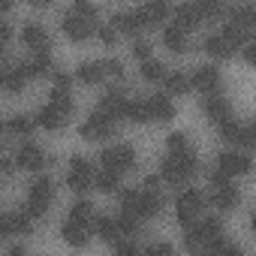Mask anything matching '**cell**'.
<instances>
[{
    "label": "cell",
    "mask_w": 256,
    "mask_h": 256,
    "mask_svg": "<svg viewBox=\"0 0 256 256\" xmlns=\"http://www.w3.org/2000/svg\"><path fill=\"white\" fill-rule=\"evenodd\" d=\"M118 226H120V238H136L139 229H142V217L120 211V214H118Z\"/></svg>",
    "instance_id": "74e56055"
},
{
    "label": "cell",
    "mask_w": 256,
    "mask_h": 256,
    "mask_svg": "<svg viewBox=\"0 0 256 256\" xmlns=\"http://www.w3.org/2000/svg\"><path fill=\"white\" fill-rule=\"evenodd\" d=\"M94 178H96V172H94L90 160L82 157V154H72V157H70V172H66L70 190H72V193H88V190L94 187Z\"/></svg>",
    "instance_id": "52a82bcc"
},
{
    "label": "cell",
    "mask_w": 256,
    "mask_h": 256,
    "mask_svg": "<svg viewBox=\"0 0 256 256\" xmlns=\"http://www.w3.org/2000/svg\"><path fill=\"white\" fill-rule=\"evenodd\" d=\"M34 118H36V124L42 126V130H52V133H54V130H64V124H66V114H64V112H58V108H54V106H48V102H46Z\"/></svg>",
    "instance_id": "cb8c5ba5"
},
{
    "label": "cell",
    "mask_w": 256,
    "mask_h": 256,
    "mask_svg": "<svg viewBox=\"0 0 256 256\" xmlns=\"http://www.w3.org/2000/svg\"><path fill=\"white\" fill-rule=\"evenodd\" d=\"M24 82H28L24 60H18V64H10V60H6V66H4V88H6L10 94H22V90H24Z\"/></svg>",
    "instance_id": "7402d4cb"
},
{
    "label": "cell",
    "mask_w": 256,
    "mask_h": 256,
    "mask_svg": "<svg viewBox=\"0 0 256 256\" xmlns=\"http://www.w3.org/2000/svg\"><path fill=\"white\" fill-rule=\"evenodd\" d=\"M163 46H166L169 52H175V54H184V52H187V30L178 28L175 22L166 24V28H163Z\"/></svg>",
    "instance_id": "d4e9b609"
},
{
    "label": "cell",
    "mask_w": 256,
    "mask_h": 256,
    "mask_svg": "<svg viewBox=\"0 0 256 256\" xmlns=\"http://www.w3.org/2000/svg\"><path fill=\"white\" fill-rule=\"evenodd\" d=\"M202 112H205V118H208L214 126H226L229 120H235V118H232V106H229V100H226L223 94H208V96L202 100Z\"/></svg>",
    "instance_id": "30bf717a"
},
{
    "label": "cell",
    "mask_w": 256,
    "mask_h": 256,
    "mask_svg": "<svg viewBox=\"0 0 256 256\" xmlns=\"http://www.w3.org/2000/svg\"><path fill=\"white\" fill-rule=\"evenodd\" d=\"M22 42H24L28 48H34V54L52 48V36H48V30H46L40 22H24V28H22Z\"/></svg>",
    "instance_id": "9a60e30c"
},
{
    "label": "cell",
    "mask_w": 256,
    "mask_h": 256,
    "mask_svg": "<svg viewBox=\"0 0 256 256\" xmlns=\"http://www.w3.org/2000/svg\"><path fill=\"white\" fill-rule=\"evenodd\" d=\"M54 70H58V66H54V60H52L48 52H36V54H30V58L24 60V72H28V78H40V76H48V78H52Z\"/></svg>",
    "instance_id": "e0dca14e"
},
{
    "label": "cell",
    "mask_w": 256,
    "mask_h": 256,
    "mask_svg": "<svg viewBox=\"0 0 256 256\" xmlns=\"http://www.w3.org/2000/svg\"><path fill=\"white\" fill-rule=\"evenodd\" d=\"M205 253H208V256H247V253H244L241 247H235L229 238H220V241H217L211 250H205Z\"/></svg>",
    "instance_id": "b9f144b4"
},
{
    "label": "cell",
    "mask_w": 256,
    "mask_h": 256,
    "mask_svg": "<svg viewBox=\"0 0 256 256\" xmlns=\"http://www.w3.org/2000/svg\"><path fill=\"white\" fill-rule=\"evenodd\" d=\"M205 202H208V196H205L202 190H196V187H187V190L178 196V202H175V217H178V223H181L184 229H190L193 223H199Z\"/></svg>",
    "instance_id": "277c9868"
},
{
    "label": "cell",
    "mask_w": 256,
    "mask_h": 256,
    "mask_svg": "<svg viewBox=\"0 0 256 256\" xmlns=\"http://www.w3.org/2000/svg\"><path fill=\"white\" fill-rule=\"evenodd\" d=\"M220 136L229 142V145H238L241 148H256V120H229L226 126H220Z\"/></svg>",
    "instance_id": "ba28073f"
},
{
    "label": "cell",
    "mask_w": 256,
    "mask_h": 256,
    "mask_svg": "<svg viewBox=\"0 0 256 256\" xmlns=\"http://www.w3.org/2000/svg\"><path fill=\"white\" fill-rule=\"evenodd\" d=\"M136 12H139L142 28H151V24H160V22L169 18V6H166V4H145V6H139Z\"/></svg>",
    "instance_id": "4dcf8cb0"
},
{
    "label": "cell",
    "mask_w": 256,
    "mask_h": 256,
    "mask_svg": "<svg viewBox=\"0 0 256 256\" xmlns=\"http://www.w3.org/2000/svg\"><path fill=\"white\" fill-rule=\"evenodd\" d=\"M142 78L145 82H166V76H169V70L163 66V60H148V64H142Z\"/></svg>",
    "instance_id": "ab89813d"
},
{
    "label": "cell",
    "mask_w": 256,
    "mask_h": 256,
    "mask_svg": "<svg viewBox=\"0 0 256 256\" xmlns=\"http://www.w3.org/2000/svg\"><path fill=\"white\" fill-rule=\"evenodd\" d=\"M226 184H232V181H229V175H226L223 169H217V166H214V169H211V187H226Z\"/></svg>",
    "instance_id": "816d5d0a"
},
{
    "label": "cell",
    "mask_w": 256,
    "mask_h": 256,
    "mask_svg": "<svg viewBox=\"0 0 256 256\" xmlns=\"http://www.w3.org/2000/svg\"><path fill=\"white\" fill-rule=\"evenodd\" d=\"M10 256H28V250L22 247V244H10V250H6Z\"/></svg>",
    "instance_id": "9f6ffc18"
},
{
    "label": "cell",
    "mask_w": 256,
    "mask_h": 256,
    "mask_svg": "<svg viewBox=\"0 0 256 256\" xmlns=\"http://www.w3.org/2000/svg\"><path fill=\"white\" fill-rule=\"evenodd\" d=\"M52 202H54V181H52L48 175H36V178L30 181V187H28L24 211H28L34 220H40V217L48 214V205H52Z\"/></svg>",
    "instance_id": "3957f363"
},
{
    "label": "cell",
    "mask_w": 256,
    "mask_h": 256,
    "mask_svg": "<svg viewBox=\"0 0 256 256\" xmlns=\"http://www.w3.org/2000/svg\"><path fill=\"white\" fill-rule=\"evenodd\" d=\"M205 52H208L214 60H226V58L235 54V46H232L223 34H211V36H205Z\"/></svg>",
    "instance_id": "484cf974"
},
{
    "label": "cell",
    "mask_w": 256,
    "mask_h": 256,
    "mask_svg": "<svg viewBox=\"0 0 256 256\" xmlns=\"http://www.w3.org/2000/svg\"><path fill=\"white\" fill-rule=\"evenodd\" d=\"M0 229H4V235L6 238H12V235H30L34 232V217L22 208V211H6L4 217H0Z\"/></svg>",
    "instance_id": "4fadbf2b"
},
{
    "label": "cell",
    "mask_w": 256,
    "mask_h": 256,
    "mask_svg": "<svg viewBox=\"0 0 256 256\" xmlns=\"http://www.w3.org/2000/svg\"><path fill=\"white\" fill-rule=\"evenodd\" d=\"M108 24L114 30H120V34H130V36H136L142 30V22H139V12L136 10H118V12H112V22Z\"/></svg>",
    "instance_id": "d6986e66"
},
{
    "label": "cell",
    "mask_w": 256,
    "mask_h": 256,
    "mask_svg": "<svg viewBox=\"0 0 256 256\" xmlns=\"http://www.w3.org/2000/svg\"><path fill=\"white\" fill-rule=\"evenodd\" d=\"M241 58H244V64L256 66V42H247V46L241 48Z\"/></svg>",
    "instance_id": "f5cc1de1"
},
{
    "label": "cell",
    "mask_w": 256,
    "mask_h": 256,
    "mask_svg": "<svg viewBox=\"0 0 256 256\" xmlns=\"http://www.w3.org/2000/svg\"><path fill=\"white\" fill-rule=\"evenodd\" d=\"M36 126H40V124H36V118H30V114H22V112L6 118V133H12V136H22V139H24V136H30V133L36 130Z\"/></svg>",
    "instance_id": "f546056e"
},
{
    "label": "cell",
    "mask_w": 256,
    "mask_h": 256,
    "mask_svg": "<svg viewBox=\"0 0 256 256\" xmlns=\"http://www.w3.org/2000/svg\"><path fill=\"white\" fill-rule=\"evenodd\" d=\"M48 106H54V108H58V112H64L66 118L76 112L72 94H70V90H58V88H52V90H48Z\"/></svg>",
    "instance_id": "d590c367"
},
{
    "label": "cell",
    "mask_w": 256,
    "mask_h": 256,
    "mask_svg": "<svg viewBox=\"0 0 256 256\" xmlns=\"http://www.w3.org/2000/svg\"><path fill=\"white\" fill-rule=\"evenodd\" d=\"M72 10H76L78 16H84V18L96 22V6H94V4H84V0H78V4H72Z\"/></svg>",
    "instance_id": "f907efd6"
},
{
    "label": "cell",
    "mask_w": 256,
    "mask_h": 256,
    "mask_svg": "<svg viewBox=\"0 0 256 256\" xmlns=\"http://www.w3.org/2000/svg\"><path fill=\"white\" fill-rule=\"evenodd\" d=\"M94 184H96L100 193H120V175L112 172V169H96Z\"/></svg>",
    "instance_id": "836d02e7"
},
{
    "label": "cell",
    "mask_w": 256,
    "mask_h": 256,
    "mask_svg": "<svg viewBox=\"0 0 256 256\" xmlns=\"http://www.w3.org/2000/svg\"><path fill=\"white\" fill-rule=\"evenodd\" d=\"M100 166H102V169H112V172H118V175L130 172V169L136 166V151H133V145L118 142V145L102 148V154H100Z\"/></svg>",
    "instance_id": "5b68a950"
},
{
    "label": "cell",
    "mask_w": 256,
    "mask_h": 256,
    "mask_svg": "<svg viewBox=\"0 0 256 256\" xmlns=\"http://www.w3.org/2000/svg\"><path fill=\"white\" fill-rule=\"evenodd\" d=\"M226 18H229V24H235V28L247 30L250 36L256 34V6H253V4H244V6H232V10L226 12Z\"/></svg>",
    "instance_id": "2e32d148"
},
{
    "label": "cell",
    "mask_w": 256,
    "mask_h": 256,
    "mask_svg": "<svg viewBox=\"0 0 256 256\" xmlns=\"http://www.w3.org/2000/svg\"><path fill=\"white\" fill-rule=\"evenodd\" d=\"M199 172V157L196 151L187 154H166V160L160 163V178L172 187H184L193 175Z\"/></svg>",
    "instance_id": "7a4b0ae2"
},
{
    "label": "cell",
    "mask_w": 256,
    "mask_h": 256,
    "mask_svg": "<svg viewBox=\"0 0 256 256\" xmlns=\"http://www.w3.org/2000/svg\"><path fill=\"white\" fill-rule=\"evenodd\" d=\"M211 205L217 208V211H232L235 205H238V190L232 187V184H226V187H211Z\"/></svg>",
    "instance_id": "4316f807"
},
{
    "label": "cell",
    "mask_w": 256,
    "mask_h": 256,
    "mask_svg": "<svg viewBox=\"0 0 256 256\" xmlns=\"http://www.w3.org/2000/svg\"><path fill=\"white\" fill-rule=\"evenodd\" d=\"M112 247H114V256H145V250H139L133 241H118Z\"/></svg>",
    "instance_id": "c3c4849f"
},
{
    "label": "cell",
    "mask_w": 256,
    "mask_h": 256,
    "mask_svg": "<svg viewBox=\"0 0 256 256\" xmlns=\"http://www.w3.org/2000/svg\"><path fill=\"white\" fill-rule=\"evenodd\" d=\"M199 16L202 18H220V16H226V10H223V4H217V0H199Z\"/></svg>",
    "instance_id": "7bdbcfd3"
},
{
    "label": "cell",
    "mask_w": 256,
    "mask_h": 256,
    "mask_svg": "<svg viewBox=\"0 0 256 256\" xmlns=\"http://www.w3.org/2000/svg\"><path fill=\"white\" fill-rule=\"evenodd\" d=\"M94 232L108 241V244H118L120 241V226H118V217H108V214H96L94 220Z\"/></svg>",
    "instance_id": "603a6c76"
},
{
    "label": "cell",
    "mask_w": 256,
    "mask_h": 256,
    "mask_svg": "<svg viewBox=\"0 0 256 256\" xmlns=\"http://www.w3.org/2000/svg\"><path fill=\"white\" fill-rule=\"evenodd\" d=\"M163 84H166V94H172V96H184L193 88L190 72H184V70H169V76H166Z\"/></svg>",
    "instance_id": "1f68e13d"
},
{
    "label": "cell",
    "mask_w": 256,
    "mask_h": 256,
    "mask_svg": "<svg viewBox=\"0 0 256 256\" xmlns=\"http://www.w3.org/2000/svg\"><path fill=\"white\" fill-rule=\"evenodd\" d=\"M60 30L72 40V42H84L88 36H94V30H96V22H90V18H84V16H78L76 10H66L64 16H60Z\"/></svg>",
    "instance_id": "9c48e42d"
},
{
    "label": "cell",
    "mask_w": 256,
    "mask_h": 256,
    "mask_svg": "<svg viewBox=\"0 0 256 256\" xmlns=\"http://www.w3.org/2000/svg\"><path fill=\"white\" fill-rule=\"evenodd\" d=\"M118 202H120V211H126V214H136V217H139L142 190H136V187H120V193H118Z\"/></svg>",
    "instance_id": "e575fe53"
},
{
    "label": "cell",
    "mask_w": 256,
    "mask_h": 256,
    "mask_svg": "<svg viewBox=\"0 0 256 256\" xmlns=\"http://www.w3.org/2000/svg\"><path fill=\"white\" fill-rule=\"evenodd\" d=\"M130 52H133V58H136V60H142V64L154 60V58H151V42H148V40H139V36H136V40H133V46H130Z\"/></svg>",
    "instance_id": "ee69618b"
},
{
    "label": "cell",
    "mask_w": 256,
    "mask_h": 256,
    "mask_svg": "<svg viewBox=\"0 0 256 256\" xmlns=\"http://www.w3.org/2000/svg\"><path fill=\"white\" fill-rule=\"evenodd\" d=\"M16 163H18V169H28V172H42L48 163H52V157H46V151L40 148V145H34V142H24V145H18V154H16Z\"/></svg>",
    "instance_id": "8fae6325"
},
{
    "label": "cell",
    "mask_w": 256,
    "mask_h": 256,
    "mask_svg": "<svg viewBox=\"0 0 256 256\" xmlns=\"http://www.w3.org/2000/svg\"><path fill=\"white\" fill-rule=\"evenodd\" d=\"M12 166H16V160H12V157H4V160H0V169H4V175H10V172H12Z\"/></svg>",
    "instance_id": "11a10c76"
},
{
    "label": "cell",
    "mask_w": 256,
    "mask_h": 256,
    "mask_svg": "<svg viewBox=\"0 0 256 256\" xmlns=\"http://www.w3.org/2000/svg\"><path fill=\"white\" fill-rule=\"evenodd\" d=\"M10 36H12V28H10L6 22H0V42L6 46V42H10Z\"/></svg>",
    "instance_id": "db71d44e"
},
{
    "label": "cell",
    "mask_w": 256,
    "mask_h": 256,
    "mask_svg": "<svg viewBox=\"0 0 256 256\" xmlns=\"http://www.w3.org/2000/svg\"><path fill=\"white\" fill-rule=\"evenodd\" d=\"M145 256H178V253L169 241H154V244L145 247Z\"/></svg>",
    "instance_id": "7dc6e473"
},
{
    "label": "cell",
    "mask_w": 256,
    "mask_h": 256,
    "mask_svg": "<svg viewBox=\"0 0 256 256\" xmlns=\"http://www.w3.org/2000/svg\"><path fill=\"white\" fill-rule=\"evenodd\" d=\"M163 211V193L160 190H145L142 187V202H139V217H157Z\"/></svg>",
    "instance_id": "d6a6232c"
},
{
    "label": "cell",
    "mask_w": 256,
    "mask_h": 256,
    "mask_svg": "<svg viewBox=\"0 0 256 256\" xmlns=\"http://www.w3.org/2000/svg\"><path fill=\"white\" fill-rule=\"evenodd\" d=\"M96 36H100V42H106V46H114V40H118V30H114L112 24H100V28H96Z\"/></svg>",
    "instance_id": "681fc988"
},
{
    "label": "cell",
    "mask_w": 256,
    "mask_h": 256,
    "mask_svg": "<svg viewBox=\"0 0 256 256\" xmlns=\"http://www.w3.org/2000/svg\"><path fill=\"white\" fill-rule=\"evenodd\" d=\"M76 78H78L82 84H100V82H106L108 76H106L102 60H82V64L76 66Z\"/></svg>",
    "instance_id": "44dd1931"
},
{
    "label": "cell",
    "mask_w": 256,
    "mask_h": 256,
    "mask_svg": "<svg viewBox=\"0 0 256 256\" xmlns=\"http://www.w3.org/2000/svg\"><path fill=\"white\" fill-rule=\"evenodd\" d=\"M78 136H82V139H88V142H106V139H112V136H114V120L94 108V112L78 124Z\"/></svg>",
    "instance_id": "8992f818"
},
{
    "label": "cell",
    "mask_w": 256,
    "mask_h": 256,
    "mask_svg": "<svg viewBox=\"0 0 256 256\" xmlns=\"http://www.w3.org/2000/svg\"><path fill=\"white\" fill-rule=\"evenodd\" d=\"M60 238H64L70 247H88V241H90V226L64 220V223H60Z\"/></svg>",
    "instance_id": "ffe728a7"
},
{
    "label": "cell",
    "mask_w": 256,
    "mask_h": 256,
    "mask_svg": "<svg viewBox=\"0 0 256 256\" xmlns=\"http://www.w3.org/2000/svg\"><path fill=\"white\" fill-rule=\"evenodd\" d=\"M250 226H253V232H256V211H253V217H250Z\"/></svg>",
    "instance_id": "6f0895ef"
},
{
    "label": "cell",
    "mask_w": 256,
    "mask_h": 256,
    "mask_svg": "<svg viewBox=\"0 0 256 256\" xmlns=\"http://www.w3.org/2000/svg\"><path fill=\"white\" fill-rule=\"evenodd\" d=\"M148 108H151V120L154 124H166L175 118V106L169 100V94H151L148 96Z\"/></svg>",
    "instance_id": "ac0fdd59"
},
{
    "label": "cell",
    "mask_w": 256,
    "mask_h": 256,
    "mask_svg": "<svg viewBox=\"0 0 256 256\" xmlns=\"http://www.w3.org/2000/svg\"><path fill=\"white\" fill-rule=\"evenodd\" d=\"M217 169H223L229 178H232V175H247V172L253 169V157L244 154V151H223V154L217 157Z\"/></svg>",
    "instance_id": "5bb4252c"
},
{
    "label": "cell",
    "mask_w": 256,
    "mask_h": 256,
    "mask_svg": "<svg viewBox=\"0 0 256 256\" xmlns=\"http://www.w3.org/2000/svg\"><path fill=\"white\" fill-rule=\"evenodd\" d=\"M124 120H130V124H145V120H151L148 100H130V106H126V114H124Z\"/></svg>",
    "instance_id": "8d00e7d4"
},
{
    "label": "cell",
    "mask_w": 256,
    "mask_h": 256,
    "mask_svg": "<svg viewBox=\"0 0 256 256\" xmlns=\"http://www.w3.org/2000/svg\"><path fill=\"white\" fill-rule=\"evenodd\" d=\"M66 220H72V223H82V226H90V229H94V220H96L94 205H90L88 199H76V202L70 205V211H66Z\"/></svg>",
    "instance_id": "f1b7e54d"
},
{
    "label": "cell",
    "mask_w": 256,
    "mask_h": 256,
    "mask_svg": "<svg viewBox=\"0 0 256 256\" xmlns=\"http://www.w3.org/2000/svg\"><path fill=\"white\" fill-rule=\"evenodd\" d=\"M102 66H106V76H108V78L124 82V60H118V58H102Z\"/></svg>",
    "instance_id": "f6af8a7d"
},
{
    "label": "cell",
    "mask_w": 256,
    "mask_h": 256,
    "mask_svg": "<svg viewBox=\"0 0 256 256\" xmlns=\"http://www.w3.org/2000/svg\"><path fill=\"white\" fill-rule=\"evenodd\" d=\"M223 235V217H202L199 223H193L190 229H184V250L199 256L205 250H211Z\"/></svg>",
    "instance_id": "6da1fadb"
},
{
    "label": "cell",
    "mask_w": 256,
    "mask_h": 256,
    "mask_svg": "<svg viewBox=\"0 0 256 256\" xmlns=\"http://www.w3.org/2000/svg\"><path fill=\"white\" fill-rule=\"evenodd\" d=\"M187 151H193L187 133H169V139H166V154H187Z\"/></svg>",
    "instance_id": "60d3db41"
},
{
    "label": "cell",
    "mask_w": 256,
    "mask_h": 256,
    "mask_svg": "<svg viewBox=\"0 0 256 256\" xmlns=\"http://www.w3.org/2000/svg\"><path fill=\"white\" fill-rule=\"evenodd\" d=\"M190 82L196 90H202L205 96L208 94H220V70L217 64H199L193 72H190Z\"/></svg>",
    "instance_id": "7c38bea8"
},
{
    "label": "cell",
    "mask_w": 256,
    "mask_h": 256,
    "mask_svg": "<svg viewBox=\"0 0 256 256\" xmlns=\"http://www.w3.org/2000/svg\"><path fill=\"white\" fill-rule=\"evenodd\" d=\"M220 34H223V36H226L235 48H244L247 42H253V36H250L247 30H241V28H235V24H229V22L223 24V30H220Z\"/></svg>",
    "instance_id": "f35d334b"
},
{
    "label": "cell",
    "mask_w": 256,
    "mask_h": 256,
    "mask_svg": "<svg viewBox=\"0 0 256 256\" xmlns=\"http://www.w3.org/2000/svg\"><path fill=\"white\" fill-rule=\"evenodd\" d=\"M52 88H58V90H70L72 88V72H66V70H54L52 72Z\"/></svg>",
    "instance_id": "bcb514c9"
},
{
    "label": "cell",
    "mask_w": 256,
    "mask_h": 256,
    "mask_svg": "<svg viewBox=\"0 0 256 256\" xmlns=\"http://www.w3.org/2000/svg\"><path fill=\"white\" fill-rule=\"evenodd\" d=\"M205 18L199 16V6L196 4H181V6H175V24L178 28H184V30H193V28H199Z\"/></svg>",
    "instance_id": "83f0119b"
}]
</instances>
